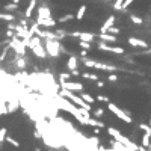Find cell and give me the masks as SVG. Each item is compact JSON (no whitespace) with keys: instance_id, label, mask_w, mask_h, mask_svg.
Returning a JSON list of instances; mask_svg holds the SVG:
<instances>
[{"instance_id":"cell-1","label":"cell","mask_w":151,"mask_h":151,"mask_svg":"<svg viewBox=\"0 0 151 151\" xmlns=\"http://www.w3.org/2000/svg\"><path fill=\"white\" fill-rule=\"evenodd\" d=\"M107 133L113 137L115 141H118L119 144H122V145H125L127 148H130V150H133V151H141L142 150V147H139V145H136L133 141H130L127 136H124L118 129H115V127H107Z\"/></svg>"},{"instance_id":"cell-2","label":"cell","mask_w":151,"mask_h":151,"mask_svg":"<svg viewBox=\"0 0 151 151\" xmlns=\"http://www.w3.org/2000/svg\"><path fill=\"white\" fill-rule=\"evenodd\" d=\"M27 48H30L32 50V53L38 58V59H45L48 55H47V52H45V47H44V44H42V41H41V38L40 36H32L30 40L27 41Z\"/></svg>"},{"instance_id":"cell-3","label":"cell","mask_w":151,"mask_h":151,"mask_svg":"<svg viewBox=\"0 0 151 151\" xmlns=\"http://www.w3.org/2000/svg\"><path fill=\"white\" fill-rule=\"evenodd\" d=\"M83 65L88 67V68L109 71V73H113V71H118L119 70V67L110 65V64H104V62H98V60H94V59H86V58H83Z\"/></svg>"},{"instance_id":"cell-4","label":"cell","mask_w":151,"mask_h":151,"mask_svg":"<svg viewBox=\"0 0 151 151\" xmlns=\"http://www.w3.org/2000/svg\"><path fill=\"white\" fill-rule=\"evenodd\" d=\"M44 47H45V52L50 58H59L60 53V42L59 40H53V38H47L44 41Z\"/></svg>"},{"instance_id":"cell-5","label":"cell","mask_w":151,"mask_h":151,"mask_svg":"<svg viewBox=\"0 0 151 151\" xmlns=\"http://www.w3.org/2000/svg\"><path fill=\"white\" fill-rule=\"evenodd\" d=\"M107 109H109V112H112L116 118H119V119H121V121H124L125 124H132V122H133V118H132V116H130L125 110L119 109L115 103H110V101H109V103H107Z\"/></svg>"},{"instance_id":"cell-6","label":"cell","mask_w":151,"mask_h":151,"mask_svg":"<svg viewBox=\"0 0 151 151\" xmlns=\"http://www.w3.org/2000/svg\"><path fill=\"white\" fill-rule=\"evenodd\" d=\"M98 50H103V52H109V53H115V55H124L125 50L122 47L118 45H107L104 41L98 42Z\"/></svg>"},{"instance_id":"cell-7","label":"cell","mask_w":151,"mask_h":151,"mask_svg":"<svg viewBox=\"0 0 151 151\" xmlns=\"http://www.w3.org/2000/svg\"><path fill=\"white\" fill-rule=\"evenodd\" d=\"M47 18H52V11H50V8L45 6V5L38 6V18H36V23L40 24L42 20H47Z\"/></svg>"},{"instance_id":"cell-8","label":"cell","mask_w":151,"mask_h":151,"mask_svg":"<svg viewBox=\"0 0 151 151\" xmlns=\"http://www.w3.org/2000/svg\"><path fill=\"white\" fill-rule=\"evenodd\" d=\"M60 88L64 89H68V91H73V92H82L83 91V85L80 82H62L60 83Z\"/></svg>"},{"instance_id":"cell-9","label":"cell","mask_w":151,"mask_h":151,"mask_svg":"<svg viewBox=\"0 0 151 151\" xmlns=\"http://www.w3.org/2000/svg\"><path fill=\"white\" fill-rule=\"evenodd\" d=\"M70 36H74V38H79L80 41H88V42H92L95 40V33H91V32H71L68 33Z\"/></svg>"},{"instance_id":"cell-10","label":"cell","mask_w":151,"mask_h":151,"mask_svg":"<svg viewBox=\"0 0 151 151\" xmlns=\"http://www.w3.org/2000/svg\"><path fill=\"white\" fill-rule=\"evenodd\" d=\"M129 44H130L132 47H139V48H147V47H148V42H147V41L139 40V38H134V36L129 38Z\"/></svg>"},{"instance_id":"cell-11","label":"cell","mask_w":151,"mask_h":151,"mask_svg":"<svg viewBox=\"0 0 151 151\" xmlns=\"http://www.w3.org/2000/svg\"><path fill=\"white\" fill-rule=\"evenodd\" d=\"M115 15H109L107 18H106V21L101 24V27H100V33H103V32H107V29L110 27V26H113L115 24Z\"/></svg>"},{"instance_id":"cell-12","label":"cell","mask_w":151,"mask_h":151,"mask_svg":"<svg viewBox=\"0 0 151 151\" xmlns=\"http://www.w3.org/2000/svg\"><path fill=\"white\" fill-rule=\"evenodd\" d=\"M98 36H100V40L104 41V42H116V41H118L116 35H112V33H109V32H103V33H100Z\"/></svg>"},{"instance_id":"cell-13","label":"cell","mask_w":151,"mask_h":151,"mask_svg":"<svg viewBox=\"0 0 151 151\" xmlns=\"http://www.w3.org/2000/svg\"><path fill=\"white\" fill-rule=\"evenodd\" d=\"M36 5H38L36 0H29V5H27L26 11H24V17H26V18H30L32 14H33V11L36 9Z\"/></svg>"},{"instance_id":"cell-14","label":"cell","mask_w":151,"mask_h":151,"mask_svg":"<svg viewBox=\"0 0 151 151\" xmlns=\"http://www.w3.org/2000/svg\"><path fill=\"white\" fill-rule=\"evenodd\" d=\"M15 67L18 68V70H26V67H27V59H26V56H18L17 55V59H15Z\"/></svg>"},{"instance_id":"cell-15","label":"cell","mask_w":151,"mask_h":151,"mask_svg":"<svg viewBox=\"0 0 151 151\" xmlns=\"http://www.w3.org/2000/svg\"><path fill=\"white\" fill-rule=\"evenodd\" d=\"M77 64H79V59L71 55V56L68 58V60H67V70H68V71L77 70Z\"/></svg>"},{"instance_id":"cell-16","label":"cell","mask_w":151,"mask_h":151,"mask_svg":"<svg viewBox=\"0 0 151 151\" xmlns=\"http://www.w3.org/2000/svg\"><path fill=\"white\" fill-rule=\"evenodd\" d=\"M88 125H91V127H100V129H103V127H106V124L103 122V121H100L98 118H89V119H88Z\"/></svg>"},{"instance_id":"cell-17","label":"cell","mask_w":151,"mask_h":151,"mask_svg":"<svg viewBox=\"0 0 151 151\" xmlns=\"http://www.w3.org/2000/svg\"><path fill=\"white\" fill-rule=\"evenodd\" d=\"M86 11H88V6L86 5H80L79 6V9H77V12H76V20H83V17H85V14H86Z\"/></svg>"},{"instance_id":"cell-18","label":"cell","mask_w":151,"mask_h":151,"mask_svg":"<svg viewBox=\"0 0 151 151\" xmlns=\"http://www.w3.org/2000/svg\"><path fill=\"white\" fill-rule=\"evenodd\" d=\"M58 24V20H53V18H47V20H42L40 23L41 27H55Z\"/></svg>"},{"instance_id":"cell-19","label":"cell","mask_w":151,"mask_h":151,"mask_svg":"<svg viewBox=\"0 0 151 151\" xmlns=\"http://www.w3.org/2000/svg\"><path fill=\"white\" fill-rule=\"evenodd\" d=\"M141 139H142V141H141L142 147H145V148H150V145H151V134H150V133H144Z\"/></svg>"},{"instance_id":"cell-20","label":"cell","mask_w":151,"mask_h":151,"mask_svg":"<svg viewBox=\"0 0 151 151\" xmlns=\"http://www.w3.org/2000/svg\"><path fill=\"white\" fill-rule=\"evenodd\" d=\"M79 95L85 100L86 103H89V104H92V103H95V98L91 95V94H88V92H85V91H82V92H79Z\"/></svg>"},{"instance_id":"cell-21","label":"cell","mask_w":151,"mask_h":151,"mask_svg":"<svg viewBox=\"0 0 151 151\" xmlns=\"http://www.w3.org/2000/svg\"><path fill=\"white\" fill-rule=\"evenodd\" d=\"M0 20L9 23V21H14L15 17H14V14H9V12H0Z\"/></svg>"},{"instance_id":"cell-22","label":"cell","mask_w":151,"mask_h":151,"mask_svg":"<svg viewBox=\"0 0 151 151\" xmlns=\"http://www.w3.org/2000/svg\"><path fill=\"white\" fill-rule=\"evenodd\" d=\"M80 76H82L83 79H88V80H92V82H97V80L100 79L98 76H97V74H92V73H82Z\"/></svg>"},{"instance_id":"cell-23","label":"cell","mask_w":151,"mask_h":151,"mask_svg":"<svg viewBox=\"0 0 151 151\" xmlns=\"http://www.w3.org/2000/svg\"><path fill=\"white\" fill-rule=\"evenodd\" d=\"M73 18H76L73 14H67V15H62V17H59V18H58V23L64 24V23H68V21H71Z\"/></svg>"},{"instance_id":"cell-24","label":"cell","mask_w":151,"mask_h":151,"mask_svg":"<svg viewBox=\"0 0 151 151\" xmlns=\"http://www.w3.org/2000/svg\"><path fill=\"white\" fill-rule=\"evenodd\" d=\"M5 142H8L9 145H12V147H15V148H20V142L17 141V139H14L12 136H6V141Z\"/></svg>"},{"instance_id":"cell-25","label":"cell","mask_w":151,"mask_h":151,"mask_svg":"<svg viewBox=\"0 0 151 151\" xmlns=\"http://www.w3.org/2000/svg\"><path fill=\"white\" fill-rule=\"evenodd\" d=\"M6 136H8V129L6 127H0V145L6 141Z\"/></svg>"},{"instance_id":"cell-26","label":"cell","mask_w":151,"mask_h":151,"mask_svg":"<svg viewBox=\"0 0 151 151\" xmlns=\"http://www.w3.org/2000/svg\"><path fill=\"white\" fill-rule=\"evenodd\" d=\"M71 77H73L71 73H60V74H59V82H60V83H62V82H68Z\"/></svg>"},{"instance_id":"cell-27","label":"cell","mask_w":151,"mask_h":151,"mask_svg":"<svg viewBox=\"0 0 151 151\" xmlns=\"http://www.w3.org/2000/svg\"><path fill=\"white\" fill-rule=\"evenodd\" d=\"M3 8H5V11H8V12H12V11H17V9H18V5L12 2V3H8V5H5Z\"/></svg>"},{"instance_id":"cell-28","label":"cell","mask_w":151,"mask_h":151,"mask_svg":"<svg viewBox=\"0 0 151 151\" xmlns=\"http://www.w3.org/2000/svg\"><path fill=\"white\" fill-rule=\"evenodd\" d=\"M139 129H141L144 133H150V134H151V125H150V124L141 122V124H139Z\"/></svg>"},{"instance_id":"cell-29","label":"cell","mask_w":151,"mask_h":151,"mask_svg":"<svg viewBox=\"0 0 151 151\" xmlns=\"http://www.w3.org/2000/svg\"><path fill=\"white\" fill-rule=\"evenodd\" d=\"M103 113H104V109L98 107V109L92 110V116H95V118H101V116H103Z\"/></svg>"},{"instance_id":"cell-30","label":"cell","mask_w":151,"mask_h":151,"mask_svg":"<svg viewBox=\"0 0 151 151\" xmlns=\"http://www.w3.org/2000/svg\"><path fill=\"white\" fill-rule=\"evenodd\" d=\"M79 47L83 48V50H91V42H88V41H79Z\"/></svg>"},{"instance_id":"cell-31","label":"cell","mask_w":151,"mask_h":151,"mask_svg":"<svg viewBox=\"0 0 151 151\" xmlns=\"http://www.w3.org/2000/svg\"><path fill=\"white\" fill-rule=\"evenodd\" d=\"M122 3H124V0H115V3H113V9L115 11H121L122 9Z\"/></svg>"},{"instance_id":"cell-32","label":"cell","mask_w":151,"mask_h":151,"mask_svg":"<svg viewBox=\"0 0 151 151\" xmlns=\"http://www.w3.org/2000/svg\"><path fill=\"white\" fill-rule=\"evenodd\" d=\"M130 20H132V21H133L134 24H142V23H144V20H142L141 17H137V15H133V14L130 15Z\"/></svg>"},{"instance_id":"cell-33","label":"cell","mask_w":151,"mask_h":151,"mask_svg":"<svg viewBox=\"0 0 151 151\" xmlns=\"http://www.w3.org/2000/svg\"><path fill=\"white\" fill-rule=\"evenodd\" d=\"M107 32H109V33H112V35H118L121 30H119L118 27H113V26H110V27L107 29Z\"/></svg>"},{"instance_id":"cell-34","label":"cell","mask_w":151,"mask_h":151,"mask_svg":"<svg viewBox=\"0 0 151 151\" xmlns=\"http://www.w3.org/2000/svg\"><path fill=\"white\" fill-rule=\"evenodd\" d=\"M97 100L98 101H103V103H109L110 101L109 97H106V95H97Z\"/></svg>"},{"instance_id":"cell-35","label":"cell","mask_w":151,"mask_h":151,"mask_svg":"<svg viewBox=\"0 0 151 151\" xmlns=\"http://www.w3.org/2000/svg\"><path fill=\"white\" fill-rule=\"evenodd\" d=\"M107 80L113 83V82H116V80H118V76H116V74H113V73H112V74H109V77H107Z\"/></svg>"},{"instance_id":"cell-36","label":"cell","mask_w":151,"mask_h":151,"mask_svg":"<svg viewBox=\"0 0 151 151\" xmlns=\"http://www.w3.org/2000/svg\"><path fill=\"white\" fill-rule=\"evenodd\" d=\"M133 2H134V0H124V3H122V9H127Z\"/></svg>"},{"instance_id":"cell-37","label":"cell","mask_w":151,"mask_h":151,"mask_svg":"<svg viewBox=\"0 0 151 151\" xmlns=\"http://www.w3.org/2000/svg\"><path fill=\"white\" fill-rule=\"evenodd\" d=\"M97 86H98V88H104V82H101V80L98 79V80H97Z\"/></svg>"},{"instance_id":"cell-38","label":"cell","mask_w":151,"mask_h":151,"mask_svg":"<svg viewBox=\"0 0 151 151\" xmlns=\"http://www.w3.org/2000/svg\"><path fill=\"white\" fill-rule=\"evenodd\" d=\"M70 73H71V76H80L79 70H73V71H70Z\"/></svg>"},{"instance_id":"cell-39","label":"cell","mask_w":151,"mask_h":151,"mask_svg":"<svg viewBox=\"0 0 151 151\" xmlns=\"http://www.w3.org/2000/svg\"><path fill=\"white\" fill-rule=\"evenodd\" d=\"M139 55H151V48L147 50V52H144V53H136V56H139Z\"/></svg>"},{"instance_id":"cell-40","label":"cell","mask_w":151,"mask_h":151,"mask_svg":"<svg viewBox=\"0 0 151 151\" xmlns=\"http://www.w3.org/2000/svg\"><path fill=\"white\" fill-rule=\"evenodd\" d=\"M148 124H150V125H151V115H150V122H148Z\"/></svg>"},{"instance_id":"cell-41","label":"cell","mask_w":151,"mask_h":151,"mask_svg":"<svg viewBox=\"0 0 151 151\" xmlns=\"http://www.w3.org/2000/svg\"><path fill=\"white\" fill-rule=\"evenodd\" d=\"M106 2H112V0H106Z\"/></svg>"},{"instance_id":"cell-42","label":"cell","mask_w":151,"mask_h":151,"mask_svg":"<svg viewBox=\"0 0 151 151\" xmlns=\"http://www.w3.org/2000/svg\"><path fill=\"white\" fill-rule=\"evenodd\" d=\"M48 151H53V150H48Z\"/></svg>"},{"instance_id":"cell-43","label":"cell","mask_w":151,"mask_h":151,"mask_svg":"<svg viewBox=\"0 0 151 151\" xmlns=\"http://www.w3.org/2000/svg\"><path fill=\"white\" fill-rule=\"evenodd\" d=\"M36 151H40V150H36Z\"/></svg>"}]
</instances>
